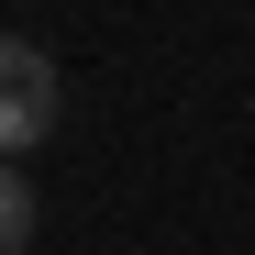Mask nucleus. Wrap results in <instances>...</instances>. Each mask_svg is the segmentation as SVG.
<instances>
[{"label": "nucleus", "mask_w": 255, "mask_h": 255, "mask_svg": "<svg viewBox=\"0 0 255 255\" xmlns=\"http://www.w3.org/2000/svg\"><path fill=\"white\" fill-rule=\"evenodd\" d=\"M56 111H67L56 56L33 45V33H0V166H22L33 144H45V133H56Z\"/></svg>", "instance_id": "nucleus-1"}, {"label": "nucleus", "mask_w": 255, "mask_h": 255, "mask_svg": "<svg viewBox=\"0 0 255 255\" xmlns=\"http://www.w3.org/2000/svg\"><path fill=\"white\" fill-rule=\"evenodd\" d=\"M22 244H33V178L0 166V255H22Z\"/></svg>", "instance_id": "nucleus-2"}]
</instances>
